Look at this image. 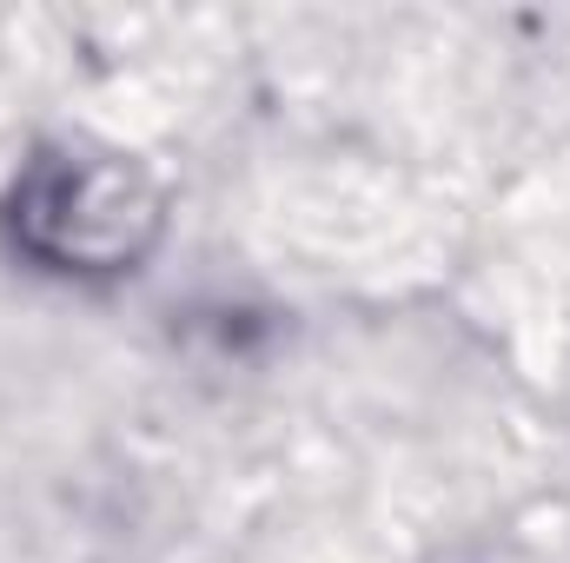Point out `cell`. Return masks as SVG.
I'll list each match as a JSON object with an SVG mask.
<instances>
[{
  "instance_id": "1",
  "label": "cell",
  "mask_w": 570,
  "mask_h": 563,
  "mask_svg": "<svg viewBox=\"0 0 570 563\" xmlns=\"http://www.w3.org/2000/svg\"><path fill=\"white\" fill-rule=\"evenodd\" d=\"M153 219L146 192L107 166H53L27 186L20 226L53 259H120L134 253V233Z\"/></svg>"
}]
</instances>
